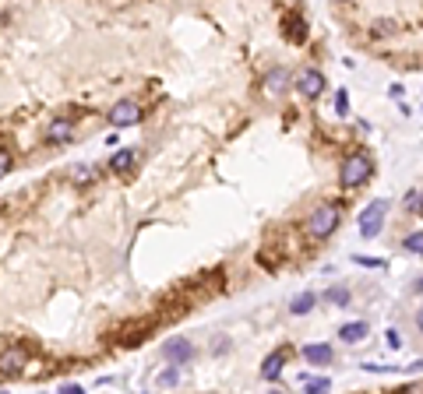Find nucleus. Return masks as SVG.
<instances>
[{
	"label": "nucleus",
	"mask_w": 423,
	"mask_h": 394,
	"mask_svg": "<svg viewBox=\"0 0 423 394\" xmlns=\"http://www.w3.org/2000/svg\"><path fill=\"white\" fill-rule=\"evenodd\" d=\"M46 138H49L53 145H67V141L74 138V124H71V120H53L49 131H46Z\"/></svg>",
	"instance_id": "6e6552de"
},
{
	"label": "nucleus",
	"mask_w": 423,
	"mask_h": 394,
	"mask_svg": "<svg viewBox=\"0 0 423 394\" xmlns=\"http://www.w3.org/2000/svg\"><path fill=\"white\" fill-rule=\"evenodd\" d=\"M110 124L113 127H134V124H141V106L138 102H117L110 109Z\"/></svg>",
	"instance_id": "39448f33"
},
{
	"label": "nucleus",
	"mask_w": 423,
	"mask_h": 394,
	"mask_svg": "<svg viewBox=\"0 0 423 394\" xmlns=\"http://www.w3.org/2000/svg\"><path fill=\"white\" fill-rule=\"evenodd\" d=\"M367 324L363 320H353V324H346L342 331H339V338H342V342H363V338H367Z\"/></svg>",
	"instance_id": "9b49d317"
},
{
	"label": "nucleus",
	"mask_w": 423,
	"mask_h": 394,
	"mask_svg": "<svg viewBox=\"0 0 423 394\" xmlns=\"http://www.w3.org/2000/svg\"><path fill=\"white\" fill-rule=\"evenodd\" d=\"M134 158H138V155H134L131 148H127V151H117L113 162H110V169H113V173H127V169L134 165Z\"/></svg>",
	"instance_id": "ddd939ff"
},
{
	"label": "nucleus",
	"mask_w": 423,
	"mask_h": 394,
	"mask_svg": "<svg viewBox=\"0 0 423 394\" xmlns=\"http://www.w3.org/2000/svg\"><path fill=\"white\" fill-rule=\"evenodd\" d=\"M402 250H406V254L423 257V229H420V233H409V236L402 240Z\"/></svg>",
	"instance_id": "4468645a"
},
{
	"label": "nucleus",
	"mask_w": 423,
	"mask_h": 394,
	"mask_svg": "<svg viewBox=\"0 0 423 394\" xmlns=\"http://www.w3.org/2000/svg\"><path fill=\"white\" fill-rule=\"evenodd\" d=\"M325 303H335V306H346V303H349V293H346L342 286H339V289H328V293H325Z\"/></svg>",
	"instance_id": "f3484780"
},
{
	"label": "nucleus",
	"mask_w": 423,
	"mask_h": 394,
	"mask_svg": "<svg viewBox=\"0 0 423 394\" xmlns=\"http://www.w3.org/2000/svg\"><path fill=\"white\" fill-rule=\"evenodd\" d=\"M402 204H406V211H409V215H423V190H409Z\"/></svg>",
	"instance_id": "dca6fc26"
},
{
	"label": "nucleus",
	"mask_w": 423,
	"mask_h": 394,
	"mask_svg": "<svg viewBox=\"0 0 423 394\" xmlns=\"http://www.w3.org/2000/svg\"><path fill=\"white\" fill-rule=\"evenodd\" d=\"M385 215H388V201H374V204H367L363 215H360V236L363 240H374L381 233V225H385Z\"/></svg>",
	"instance_id": "7ed1b4c3"
},
{
	"label": "nucleus",
	"mask_w": 423,
	"mask_h": 394,
	"mask_svg": "<svg viewBox=\"0 0 423 394\" xmlns=\"http://www.w3.org/2000/svg\"><path fill=\"white\" fill-rule=\"evenodd\" d=\"M388 345H392V349H399V345H402V338H399V331H388Z\"/></svg>",
	"instance_id": "b1692460"
},
{
	"label": "nucleus",
	"mask_w": 423,
	"mask_h": 394,
	"mask_svg": "<svg viewBox=\"0 0 423 394\" xmlns=\"http://www.w3.org/2000/svg\"><path fill=\"white\" fill-rule=\"evenodd\" d=\"M8 173H11V155H8L4 148H0V180H4Z\"/></svg>",
	"instance_id": "6ab92c4d"
},
{
	"label": "nucleus",
	"mask_w": 423,
	"mask_h": 394,
	"mask_svg": "<svg viewBox=\"0 0 423 394\" xmlns=\"http://www.w3.org/2000/svg\"><path fill=\"white\" fill-rule=\"evenodd\" d=\"M335 109H339V113H349V95H346V92L335 95Z\"/></svg>",
	"instance_id": "4be33fe9"
},
{
	"label": "nucleus",
	"mask_w": 423,
	"mask_h": 394,
	"mask_svg": "<svg viewBox=\"0 0 423 394\" xmlns=\"http://www.w3.org/2000/svg\"><path fill=\"white\" fill-rule=\"evenodd\" d=\"M282 366H286V352L279 349V352H272L269 359H264V366H261V377H264V380H279Z\"/></svg>",
	"instance_id": "1a4fd4ad"
},
{
	"label": "nucleus",
	"mask_w": 423,
	"mask_h": 394,
	"mask_svg": "<svg viewBox=\"0 0 423 394\" xmlns=\"http://www.w3.org/2000/svg\"><path fill=\"white\" fill-rule=\"evenodd\" d=\"M25 366V349H8L0 352V377H15Z\"/></svg>",
	"instance_id": "0eeeda50"
},
{
	"label": "nucleus",
	"mask_w": 423,
	"mask_h": 394,
	"mask_svg": "<svg viewBox=\"0 0 423 394\" xmlns=\"http://www.w3.org/2000/svg\"><path fill=\"white\" fill-rule=\"evenodd\" d=\"M303 359L314 363V366H325V363H332V345H307Z\"/></svg>",
	"instance_id": "9d476101"
},
{
	"label": "nucleus",
	"mask_w": 423,
	"mask_h": 394,
	"mask_svg": "<svg viewBox=\"0 0 423 394\" xmlns=\"http://www.w3.org/2000/svg\"><path fill=\"white\" fill-rule=\"evenodd\" d=\"M314 303H317V296H314V293H300V296L293 299V306H289V310H293V313L300 317V313H307V310H310Z\"/></svg>",
	"instance_id": "2eb2a0df"
},
{
	"label": "nucleus",
	"mask_w": 423,
	"mask_h": 394,
	"mask_svg": "<svg viewBox=\"0 0 423 394\" xmlns=\"http://www.w3.org/2000/svg\"><path fill=\"white\" fill-rule=\"evenodd\" d=\"M155 384H159V387H173V384H177V370H170V373H163V377H159Z\"/></svg>",
	"instance_id": "412c9836"
},
{
	"label": "nucleus",
	"mask_w": 423,
	"mask_h": 394,
	"mask_svg": "<svg viewBox=\"0 0 423 394\" xmlns=\"http://www.w3.org/2000/svg\"><path fill=\"white\" fill-rule=\"evenodd\" d=\"M296 92H300L303 99H317V95L325 92V74L314 71V67L300 71V74H296Z\"/></svg>",
	"instance_id": "20e7f679"
},
{
	"label": "nucleus",
	"mask_w": 423,
	"mask_h": 394,
	"mask_svg": "<svg viewBox=\"0 0 423 394\" xmlns=\"http://www.w3.org/2000/svg\"><path fill=\"white\" fill-rule=\"evenodd\" d=\"M416 324H420V327H423V310H420V313H416Z\"/></svg>",
	"instance_id": "a878e982"
},
{
	"label": "nucleus",
	"mask_w": 423,
	"mask_h": 394,
	"mask_svg": "<svg viewBox=\"0 0 423 394\" xmlns=\"http://www.w3.org/2000/svg\"><path fill=\"white\" fill-rule=\"evenodd\" d=\"M356 264H363V268H385V264L374 261V257H356Z\"/></svg>",
	"instance_id": "5701e85b"
},
{
	"label": "nucleus",
	"mask_w": 423,
	"mask_h": 394,
	"mask_svg": "<svg viewBox=\"0 0 423 394\" xmlns=\"http://www.w3.org/2000/svg\"><path fill=\"white\" fill-rule=\"evenodd\" d=\"M92 177H95V169H88V165H85V169H78V173H74V183H88Z\"/></svg>",
	"instance_id": "aec40b11"
},
{
	"label": "nucleus",
	"mask_w": 423,
	"mask_h": 394,
	"mask_svg": "<svg viewBox=\"0 0 423 394\" xmlns=\"http://www.w3.org/2000/svg\"><path fill=\"white\" fill-rule=\"evenodd\" d=\"M332 384H328V377L325 380H307V394H321V391H328Z\"/></svg>",
	"instance_id": "a211bd4d"
},
{
	"label": "nucleus",
	"mask_w": 423,
	"mask_h": 394,
	"mask_svg": "<svg viewBox=\"0 0 423 394\" xmlns=\"http://www.w3.org/2000/svg\"><path fill=\"white\" fill-rule=\"evenodd\" d=\"M286 78H289V74H286L282 67H279V71H272L269 78H264V92H269V95H279V92L286 88Z\"/></svg>",
	"instance_id": "f8f14e48"
},
{
	"label": "nucleus",
	"mask_w": 423,
	"mask_h": 394,
	"mask_svg": "<svg viewBox=\"0 0 423 394\" xmlns=\"http://www.w3.org/2000/svg\"><path fill=\"white\" fill-rule=\"evenodd\" d=\"M416 293H423V278H420V281H416Z\"/></svg>",
	"instance_id": "bb28decb"
},
{
	"label": "nucleus",
	"mask_w": 423,
	"mask_h": 394,
	"mask_svg": "<svg viewBox=\"0 0 423 394\" xmlns=\"http://www.w3.org/2000/svg\"><path fill=\"white\" fill-rule=\"evenodd\" d=\"M370 177H374V162H370V155H363V151L349 155V158L342 162V169H339V183H342L346 190L363 187Z\"/></svg>",
	"instance_id": "f03ea898"
},
{
	"label": "nucleus",
	"mask_w": 423,
	"mask_h": 394,
	"mask_svg": "<svg viewBox=\"0 0 423 394\" xmlns=\"http://www.w3.org/2000/svg\"><path fill=\"white\" fill-rule=\"evenodd\" d=\"M191 352H194V349H191V342H184V338H173V342L163 345V356H166L173 366H184V363L191 359Z\"/></svg>",
	"instance_id": "423d86ee"
},
{
	"label": "nucleus",
	"mask_w": 423,
	"mask_h": 394,
	"mask_svg": "<svg viewBox=\"0 0 423 394\" xmlns=\"http://www.w3.org/2000/svg\"><path fill=\"white\" fill-rule=\"evenodd\" d=\"M335 229H339V208H335V204H321V208H314V211H310V218L303 222V233H307V240H314V243L328 240Z\"/></svg>",
	"instance_id": "f257e3e1"
},
{
	"label": "nucleus",
	"mask_w": 423,
	"mask_h": 394,
	"mask_svg": "<svg viewBox=\"0 0 423 394\" xmlns=\"http://www.w3.org/2000/svg\"><path fill=\"white\" fill-rule=\"evenodd\" d=\"M61 391H64V394H81V387H78V384H64Z\"/></svg>",
	"instance_id": "393cba45"
}]
</instances>
